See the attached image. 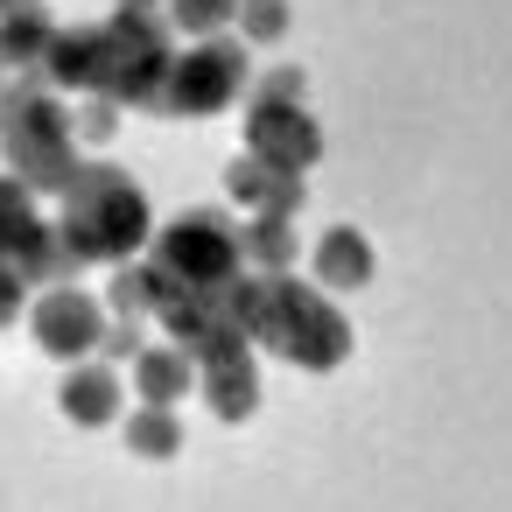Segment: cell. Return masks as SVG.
I'll return each instance as SVG.
<instances>
[{
    "label": "cell",
    "mask_w": 512,
    "mask_h": 512,
    "mask_svg": "<svg viewBox=\"0 0 512 512\" xmlns=\"http://www.w3.org/2000/svg\"><path fill=\"white\" fill-rule=\"evenodd\" d=\"M169 64H176V50H169V29L155 22V8H113V22L57 29L36 78L50 92H99L113 106L155 113L162 85H169Z\"/></svg>",
    "instance_id": "6da1fadb"
},
{
    "label": "cell",
    "mask_w": 512,
    "mask_h": 512,
    "mask_svg": "<svg viewBox=\"0 0 512 512\" xmlns=\"http://www.w3.org/2000/svg\"><path fill=\"white\" fill-rule=\"evenodd\" d=\"M232 309L260 351H274L302 372H337L351 358V323L330 302V288H309L295 274H239Z\"/></svg>",
    "instance_id": "7a4b0ae2"
},
{
    "label": "cell",
    "mask_w": 512,
    "mask_h": 512,
    "mask_svg": "<svg viewBox=\"0 0 512 512\" xmlns=\"http://www.w3.org/2000/svg\"><path fill=\"white\" fill-rule=\"evenodd\" d=\"M57 239L78 253V267H120L155 239L148 197L127 169L113 162H78V176L57 190Z\"/></svg>",
    "instance_id": "3957f363"
},
{
    "label": "cell",
    "mask_w": 512,
    "mask_h": 512,
    "mask_svg": "<svg viewBox=\"0 0 512 512\" xmlns=\"http://www.w3.org/2000/svg\"><path fill=\"white\" fill-rule=\"evenodd\" d=\"M0 155H8V176H22L36 197H57L78 176V127L71 106L29 71L15 85H0Z\"/></svg>",
    "instance_id": "277c9868"
},
{
    "label": "cell",
    "mask_w": 512,
    "mask_h": 512,
    "mask_svg": "<svg viewBox=\"0 0 512 512\" xmlns=\"http://www.w3.org/2000/svg\"><path fill=\"white\" fill-rule=\"evenodd\" d=\"M148 267L162 288H232L246 267L239 225L225 211H183L176 225H162L148 239Z\"/></svg>",
    "instance_id": "5b68a950"
},
{
    "label": "cell",
    "mask_w": 512,
    "mask_h": 512,
    "mask_svg": "<svg viewBox=\"0 0 512 512\" xmlns=\"http://www.w3.org/2000/svg\"><path fill=\"white\" fill-rule=\"evenodd\" d=\"M246 43H225V36H197L176 64H169V85H162V106L155 113H176V120H211L225 113L239 92H246Z\"/></svg>",
    "instance_id": "8992f818"
},
{
    "label": "cell",
    "mask_w": 512,
    "mask_h": 512,
    "mask_svg": "<svg viewBox=\"0 0 512 512\" xmlns=\"http://www.w3.org/2000/svg\"><path fill=\"white\" fill-rule=\"evenodd\" d=\"M0 260H15L29 274V288L78 281V253L57 239V225L43 218V204L22 176H0Z\"/></svg>",
    "instance_id": "52a82bcc"
},
{
    "label": "cell",
    "mask_w": 512,
    "mask_h": 512,
    "mask_svg": "<svg viewBox=\"0 0 512 512\" xmlns=\"http://www.w3.org/2000/svg\"><path fill=\"white\" fill-rule=\"evenodd\" d=\"M155 316H162L169 344H183L197 365H218V358H246L253 351V337H246V323L232 309V288H162Z\"/></svg>",
    "instance_id": "ba28073f"
},
{
    "label": "cell",
    "mask_w": 512,
    "mask_h": 512,
    "mask_svg": "<svg viewBox=\"0 0 512 512\" xmlns=\"http://www.w3.org/2000/svg\"><path fill=\"white\" fill-rule=\"evenodd\" d=\"M246 155H260L288 176H309L323 162V127L302 113V99H253L246 106Z\"/></svg>",
    "instance_id": "9c48e42d"
},
{
    "label": "cell",
    "mask_w": 512,
    "mask_h": 512,
    "mask_svg": "<svg viewBox=\"0 0 512 512\" xmlns=\"http://www.w3.org/2000/svg\"><path fill=\"white\" fill-rule=\"evenodd\" d=\"M29 330L50 358H92L99 337H106V302L85 295L78 281H50L36 302H29Z\"/></svg>",
    "instance_id": "30bf717a"
},
{
    "label": "cell",
    "mask_w": 512,
    "mask_h": 512,
    "mask_svg": "<svg viewBox=\"0 0 512 512\" xmlns=\"http://www.w3.org/2000/svg\"><path fill=\"white\" fill-rule=\"evenodd\" d=\"M225 190H232V204H246V211H281V218L302 211V176H288V169H274V162H260V155H239V162L225 169Z\"/></svg>",
    "instance_id": "8fae6325"
},
{
    "label": "cell",
    "mask_w": 512,
    "mask_h": 512,
    "mask_svg": "<svg viewBox=\"0 0 512 512\" xmlns=\"http://www.w3.org/2000/svg\"><path fill=\"white\" fill-rule=\"evenodd\" d=\"M57 407H64V421H78V428H106V421H120V372L78 358V365L64 372V386H57Z\"/></svg>",
    "instance_id": "7c38bea8"
},
{
    "label": "cell",
    "mask_w": 512,
    "mask_h": 512,
    "mask_svg": "<svg viewBox=\"0 0 512 512\" xmlns=\"http://www.w3.org/2000/svg\"><path fill=\"white\" fill-rule=\"evenodd\" d=\"M50 36H57V15L43 0H0V57H8V71H43Z\"/></svg>",
    "instance_id": "4fadbf2b"
},
{
    "label": "cell",
    "mask_w": 512,
    "mask_h": 512,
    "mask_svg": "<svg viewBox=\"0 0 512 512\" xmlns=\"http://www.w3.org/2000/svg\"><path fill=\"white\" fill-rule=\"evenodd\" d=\"M190 386H197V358L183 344H141L134 351V393L148 407H176Z\"/></svg>",
    "instance_id": "5bb4252c"
},
{
    "label": "cell",
    "mask_w": 512,
    "mask_h": 512,
    "mask_svg": "<svg viewBox=\"0 0 512 512\" xmlns=\"http://www.w3.org/2000/svg\"><path fill=\"white\" fill-rule=\"evenodd\" d=\"M197 386L211 400L218 421H253L260 407V372H253V351L246 358H218V365H197Z\"/></svg>",
    "instance_id": "9a60e30c"
},
{
    "label": "cell",
    "mask_w": 512,
    "mask_h": 512,
    "mask_svg": "<svg viewBox=\"0 0 512 512\" xmlns=\"http://www.w3.org/2000/svg\"><path fill=\"white\" fill-rule=\"evenodd\" d=\"M365 281H372V246H365V232H351V225L323 232V239H316V288L351 295V288H365Z\"/></svg>",
    "instance_id": "2e32d148"
},
{
    "label": "cell",
    "mask_w": 512,
    "mask_h": 512,
    "mask_svg": "<svg viewBox=\"0 0 512 512\" xmlns=\"http://www.w3.org/2000/svg\"><path fill=\"white\" fill-rule=\"evenodd\" d=\"M239 253L253 260V274H288V267H295V218L253 211V218L239 225Z\"/></svg>",
    "instance_id": "e0dca14e"
},
{
    "label": "cell",
    "mask_w": 512,
    "mask_h": 512,
    "mask_svg": "<svg viewBox=\"0 0 512 512\" xmlns=\"http://www.w3.org/2000/svg\"><path fill=\"white\" fill-rule=\"evenodd\" d=\"M127 449H134L141 463L176 456V449H183V421H176V407H148V400H141V414H127Z\"/></svg>",
    "instance_id": "ac0fdd59"
},
{
    "label": "cell",
    "mask_w": 512,
    "mask_h": 512,
    "mask_svg": "<svg viewBox=\"0 0 512 512\" xmlns=\"http://www.w3.org/2000/svg\"><path fill=\"white\" fill-rule=\"evenodd\" d=\"M155 302H162L155 267H148V260H120V267H113V288H106V309L141 323V316H155Z\"/></svg>",
    "instance_id": "d6986e66"
},
{
    "label": "cell",
    "mask_w": 512,
    "mask_h": 512,
    "mask_svg": "<svg viewBox=\"0 0 512 512\" xmlns=\"http://www.w3.org/2000/svg\"><path fill=\"white\" fill-rule=\"evenodd\" d=\"M169 15L183 36H225L239 22V0H169Z\"/></svg>",
    "instance_id": "ffe728a7"
},
{
    "label": "cell",
    "mask_w": 512,
    "mask_h": 512,
    "mask_svg": "<svg viewBox=\"0 0 512 512\" xmlns=\"http://www.w3.org/2000/svg\"><path fill=\"white\" fill-rule=\"evenodd\" d=\"M239 36L246 43H281L288 36V0H239Z\"/></svg>",
    "instance_id": "44dd1931"
},
{
    "label": "cell",
    "mask_w": 512,
    "mask_h": 512,
    "mask_svg": "<svg viewBox=\"0 0 512 512\" xmlns=\"http://www.w3.org/2000/svg\"><path fill=\"white\" fill-rule=\"evenodd\" d=\"M71 127H78V141H113L120 106H113V99H99V92H85V106L71 113Z\"/></svg>",
    "instance_id": "7402d4cb"
},
{
    "label": "cell",
    "mask_w": 512,
    "mask_h": 512,
    "mask_svg": "<svg viewBox=\"0 0 512 512\" xmlns=\"http://www.w3.org/2000/svg\"><path fill=\"white\" fill-rule=\"evenodd\" d=\"M22 309H29V274L15 260H0V330H8Z\"/></svg>",
    "instance_id": "603a6c76"
},
{
    "label": "cell",
    "mask_w": 512,
    "mask_h": 512,
    "mask_svg": "<svg viewBox=\"0 0 512 512\" xmlns=\"http://www.w3.org/2000/svg\"><path fill=\"white\" fill-rule=\"evenodd\" d=\"M141 344H148V337H141V323H134V316H113V323H106V337H99V351H106V358H127V365H134V351H141Z\"/></svg>",
    "instance_id": "cb8c5ba5"
},
{
    "label": "cell",
    "mask_w": 512,
    "mask_h": 512,
    "mask_svg": "<svg viewBox=\"0 0 512 512\" xmlns=\"http://www.w3.org/2000/svg\"><path fill=\"white\" fill-rule=\"evenodd\" d=\"M253 99H302V71H267L253 85Z\"/></svg>",
    "instance_id": "d4e9b609"
},
{
    "label": "cell",
    "mask_w": 512,
    "mask_h": 512,
    "mask_svg": "<svg viewBox=\"0 0 512 512\" xmlns=\"http://www.w3.org/2000/svg\"><path fill=\"white\" fill-rule=\"evenodd\" d=\"M113 8H162V0H113Z\"/></svg>",
    "instance_id": "484cf974"
},
{
    "label": "cell",
    "mask_w": 512,
    "mask_h": 512,
    "mask_svg": "<svg viewBox=\"0 0 512 512\" xmlns=\"http://www.w3.org/2000/svg\"><path fill=\"white\" fill-rule=\"evenodd\" d=\"M0 85H8V57H0Z\"/></svg>",
    "instance_id": "4316f807"
}]
</instances>
